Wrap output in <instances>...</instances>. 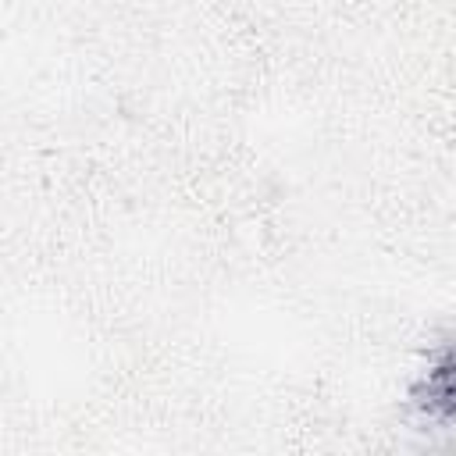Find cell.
Wrapping results in <instances>:
<instances>
[{
  "instance_id": "6da1fadb",
  "label": "cell",
  "mask_w": 456,
  "mask_h": 456,
  "mask_svg": "<svg viewBox=\"0 0 456 456\" xmlns=\"http://www.w3.org/2000/svg\"><path fill=\"white\" fill-rule=\"evenodd\" d=\"M410 403L424 424L449 428L452 406H456L452 403V346H449V338H442L435 346V353L428 356L420 378L410 388Z\"/></svg>"
}]
</instances>
